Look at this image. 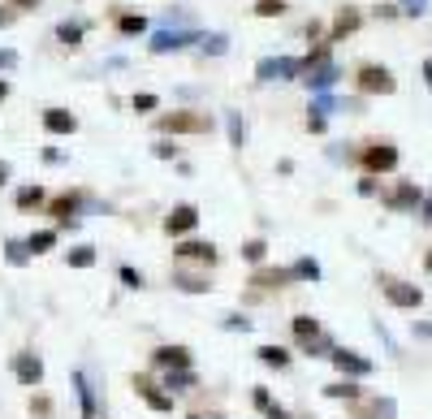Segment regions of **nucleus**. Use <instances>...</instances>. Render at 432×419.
Here are the masks:
<instances>
[{
    "mask_svg": "<svg viewBox=\"0 0 432 419\" xmlns=\"http://www.w3.org/2000/svg\"><path fill=\"white\" fill-rule=\"evenodd\" d=\"M156 125H160L165 134H207V130H212V117H207V112L182 108V112H165Z\"/></svg>",
    "mask_w": 432,
    "mask_h": 419,
    "instance_id": "f257e3e1",
    "label": "nucleus"
},
{
    "mask_svg": "<svg viewBox=\"0 0 432 419\" xmlns=\"http://www.w3.org/2000/svg\"><path fill=\"white\" fill-rule=\"evenodd\" d=\"M355 87H359L363 95H389L398 83H393V74H389L385 65H359V70H355Z\"/></svg>",
    "mask_w": 432,
    "mask_h": 419,
    "instance_id": "f03ea898",
    "label": "nucleus"
},
{
    "mask_svg": "<svg viewBox=\"0 0 432 419\" xmlns=\"http://www.w3.org/2000/svg\"><path fill=\"white\" fill-rule=\"evenodd\" d=\"M298 74H307V65H302L298 57H268V61H260V78L264 83H273V78H298Z\"/></svg>",
    "mask_w": 432,
    "mask_h": 419,
    "instance_id": "7ed1b4c3",
    "label": "nucleus"
},
{
    "mask_svg": "<svg viewBox=\"0 0 432 419\" xmlns=\"http://www.w3.org/2000/svg\"><path fill=\"white\" fill-rule=\"evenodd\" d=\"M385 207H389V212H415V207H424L420 186H415V182H398L385 195Z\"/></svg>",
    "mask_w": 432,
    "mask_h": 419,
    "instance_id": "20e7f679",
    "label": "nucleus"
},
{
    "mask_svg": "<svg viewBox=\"0 0 432 419\" xmlns=\"http://www.w3.org/2000/svg\"><path fill=\"white\" fill-rule=\"evenodd\" d=\"M195 39H203L199 30H156V35L147 39V48L160 57V52H178V48H186V43H195Z\"/></svg>",
    "mask_w": 432,
    "mask_h": 419,
    "instance_id": "39448f33",
    "label": "nucleus"
},
{
    "mask_svg": "<svg viewBox=\"0 0 432 419\" xmlns=\"http://www.w3.org/2000/svg\"><path fill=\"white\" fill-rule=\"evenodd\" d=\"M385 298L393 303V307H407V311H415L424 303V289L420 285H407V281H393V277H385Z\"/></svg>",
    "mask_w": 432,
    "mask_h": 419,
    "instance_id": "423d86ee",
    "label": "nucleus"
},
{
    "mask_svg": "<svg viewBox=\"0 0 432 419\" xmlns=\"http://www.w3.org/2000/svg\"><path fill=\"white\" fill-rule=\"evenodd\" d=\"M363 169L367 173H389V169H398V147H393V143H372V147L363 152Z\"/></svg>",
    "mask_w": 432,
    "mask_h": 419,
    "instance_id": "0eeeda50",
    "label": "nucleus"
},
{
    "mask_svg": "<svg viewBox=\"0 0 432 419\" xmlns=\"http://www.w3.org/2000/svg\"><path fill=\"white\" fill-rule=\"evenodd\" d=\"M13 376H18L22 385H39L43 380V359L35 350H22L18 359H13Z\"/></svg>",
    "mask_w": 432,
    "mask_h": 419,
    "instance_id": "6e6552de",
    "label": "nucleus"
},
{
    "mask_svg": "<svg viewBox=\"0 0 432 419\" xmlns=\"http://www.w3.org/2000/svg\"><path fill=\"white\" fill-rule=\"evenodd\" d=\"M199 225V212L190 203H182V207H173V212L165 216V234H190Z\"/></svg>",
    "mask_w": 432,
    "mask_h": 419,
    "instance_id": "1a4fd4ad",
    "label": "nucleus"
},
{
    "mask_svg": "<svg viewBox=\"0 0 432 419\" xmlns=\"http://www.w3.org/2000/svg\"><path fill=\"white\" fill-rule=\"evenodd\" d=\"M43 130L48 134H74L78 130V117H74L70 108H48L43 112Z\"/></svg>",
    "mask_w": 432,
    "mask_h": 419,
    "instance_id": "9d476101",
    "label": "nucleus"
},
{
    "mask_svg": "<svg viewBox=\"0 0 432 419\" xmlns=\"http://www.w3.org/2000/svg\"><path fill=\"white\" fill-rule=\"evenodd\" d=\"M156 367H165V372L190 367V350H186V346H160V350H156Z\"/></svg>",
    "mask_w": 432,
    "mask_h": 419,
    "instance_id": "9b49d317",
    "label": "nucleus"
},
{
    "mask_svg": "<svg viewBox=\"0 0 432 419\" xmlns=\"http://www.w3.org/2000/svg\"><path fill=\"white\" fill-rule=\"evenodd\" d=\"M134 389L147 398V407H156V411H173V394H160L156 385H152V376H134Z\"/></svg>",
    "mask_w": 432,
    "mask_h": 419,
    "instance_id": "f8f14e48",
    "label": "nucleus"
},
{
    "mask_svg": "<svg viewBox=\"0 0 432 419\" xmlns=\"http://www.w3.org/2000/svg\"><path fill=\"white\" fill-rule=\"evenodd\" d=\"M329 359L338 363V372H350V376H367V372H372V363L359 359V354H350V350H333Z\"/></svg>",
    "mask_w": 432,
    "mask_h": 419,
    "instance_id": "ddd939ff",
    "label": "nucleus"
},
{
    "mask_svg": "<svg viewBox=\"0 0 432 419\" xmlns=\"http://www.w3.org/2000/svg\"><path fill=\"white\" fill-rule=\"evenodd\" d=\"M178 255H182V260H195V264H207V268L216 264V247L212 243H182Z\"/></svg>",
    "mask_w": 432,
    "mask_h": 419,
    "instance_id": "4468645a",
    "label": "nucleus"
},
{
    "mask_svg": "<svg viewBox=\"0 0 432 419\" xmlns=\"http://www.w3.org/2000/svg\"><path fill=\"white\" fill-rule=\"evenodd\" d=\"M359 9H338V18H333V35H329V43L333 39H346L350 35V30H359Z\"/></svg>",
    "mask_w": 432,
    "mask_h": 419,
    "instance_id": "2eb2a0df",
    "label": "nucleus"
},
{
    "mask_svg": "<svg viewBox=\"0 0 432 419\" xmlns=\"http://www.w3.org/2000/svg\"><path fill=\"white\" fill-rule=\"evenodd\" d=\"M294 277V268H260V272H255V285H260V289H273V285H285V281H290Z\"/></svg>",
    "mask_w": 432,
    "mask_h": 419,
    "instance_id": "dca6fc26",
    "label": "nucleus"
},
{
    "mask_svg": "<svg viewBox=\"0 0 432 419\" xmlns=\"http://www.w3.org/2000/svg\"><path fill=\"white\" fill-rule=\"evenodd\" d=\"M338 74H342V70H338V65H333V61H325V65H316V70L307 74V83H311L316 91H329L333 83H338Z\"/></svg>",
    "mask_w": 432,
    "mask_h": 419,
    "instance_id": "f3484780",
    "label": "nucleus"
},
{
    "mask_svg": "<svg viewBox=\"0 0 432 419\" xmlns=\"http://www.w3.org/2000/svg\"><path fill=\"white\" fill-rule=\"evenodd\" d=\"M74 389H78V402H83V419H95V394L83 372H74Z\"/></svg>",
    "mask_w": 432,
    "mask_h": 419,
    "instance_id": "a211bd4d",
    "label": "nucleus"
},
{
    "mask_svg": "<svg viewBox=\"0 0 432 419\" xmlns=\"http://www.w3.org/2000/svg\"><path fill=\"white\" fill-rule=\"evenodd\" d=\"M173 285L186 289V294H203V289H212V281L199 277V272H178V277H173Z\"/></svg>",
    "mask_w": 432,
    "mask_h": 419,
    "instance_id": "6ab92c4d",
    "label": "nucleus"
},
{
    "mask_svg": "<svg viewBox=\"0 0 432 419\" xmlns=\"http://www.w3.org/2000/svg\"><path fill=\"white\" fill-rule=\"evenodd\" d=\"M78 203H83V199H78L74 190H70V195H56L52 203H48V212H52L56 221H70V212H78Z\"/></svg>",
    "mask_w": 432,
    "mask_h": 419,
    "instance_id": "aec40b11",
    "label": "nucleus"
},
{
    "mask_svg": "<svg viewBox=\"0 0 432 419\" xmlns=\"http://www.w3.org/2000/svg\"><path fill=\"white\" fill-rule=\"evenodd\" d=\"M294 337H298L302 346H311V342H320V325H316L311 316H294Z\"/></svg>",
    "mask_w": 432,
    "mask_h": 419,
    "instance_id": "412c9836",
    "label": "nucleus"
},
{
    "mask_svg": "<svg viewBox=\"0 0 432 419\" xmlns=\"http://www.w3.org/2000/svg\"><path fill=\"white\" fill-rule=\"evenodd\" d=\"M26 247H30V255L52 251V247H56V229H39V234H30V238H26Z\"/></svg>",
    "mask_w": 432,
    "mask_h": 419,
    "instance_id": "4be33fe9",
    "label": "nucleus"
},
{
    "mask_svg": "<svg viewBox=\"0 0 432 419\" xmlns=\"http://www.w3.org/2000/svg\"><path fill=\"white\" fill-rule=\"evenodd\" d=\"M35 207H43V190L39 186H22L18 190V212H35Z\"/></svg>",
    "mask_w": 432,
    "mask_h": 419,
    "instance_id": "5701e85b",
    "label": "nucleus"
},
{
    "mask_svg": "<svg viewBox=\"0 0 432 419\" xmlns=\"http://www.w3.org/2000/svg\"><path fill=\"white\" fill-rule=\"evenodd\" d=\"M169 394H182V389H195V372L190 367H178V372H169Z\"/></svg>",
    "mask_w": 432,
    "mask_h": 419,
    "instance_id": "b1692460",
    "label": "nucleus"
},
{
    "mask_svg": "<svg viewBox=\"0 0 432 419\" xmlns=\"http://www.w3.org/2000/svg\"><path fill=\"white\" fill-rule=\"evenodd\" d=\"M56 39L65 48H78V39H83V22H61L56 26Z\"/></svg>",
    "mask_w": 432,
    "mask_h": 419,
    "instance_id": "393cba45",
    "label": "nucleus"
},
{
    "mask_svg": "<svg viewBox=\"0 0 432 419\" xmlns=\"http://www.w3.org/2000/svg\"><path fill=\"white\" fill-rule=\"evenodd\" d=\"M117 30L121 35H143V30H147V18H143V13H125V18L117 22Z\"/></svg>",
    "mask_w": 432,
    "mask_h": 419,
    "instance_id": "a878e982",
    "label": "nucleus"
},
{
    "mask_svg": "<svg viewBox=\"0 0 432 419\" xmlns=\"http://www.w3.org/2000/svg\"><path fill=\"white\" fill-rule=\"evenodd\" d=\"M260 359H264L268 367H285V363H290V350H281V346H260Z\"/></svg>",
    "mask_w": 432,
    "mask_h": 419,
    "instance_id": "bb28decb",
    "label": "nucleus"
},
{
    "mask_svg": "<svg viewBox=\"0 0 432 419\" xmlns=\"http://www.w3.org/2000/svg\"><path fill=\"white\" fill-rule=\"evenodd\" d=\"M95 264V247H74L70 251V268H91Z\"/></svg>",
    "mask_w": 432,
    "mask_h": 419,
    "instance_id": "cd10ccee",
    "label": "nucleus"
},
{
    "mask_svg": "<svg viewBox=\"0 0 432 419\" xmlns=\"http://www.w3.org/2000/svg\"><path fill=\"white\" fill-rule=\"evenodd\" d=\"M255 13H260V18H281L285 0H255Z\"/></svg>",
    "mask_w": 432,
    "mask_h": 419,
    "instance_id": "c85d7f7f",
    "label": "nucleus"
},
{
    "mask_svg": "<svg viewBox=\"0 0 432 419\" xmlns=\"http://www.w3.org/2000/svg\"><path fill=\"white\" fill-rule=\"evenodd\" d=\"M229 139H234V147H243V143H247V125H243L238 112H229Z\"/></svg>",
    "mask_w": 432,
    "mask_h": 419,
    "instance_id": "c756f323",
    "label": "nucleus"
},
{
    "mask_svg": "<svg viewBox=\"0 0 432 419\" xmlns=\"http://www.w3.org/2000/svg\"><path fill=\"white\" fill-rule=\"evenodd\" d=\"M329 398H359V385H350V380H342V385H329L325 389Z\"/></svg>",
    "mask_w": 432,
    "mask_h": 419,
    "instance_id": "7c9ffc66",
    "label": "nucleus"
},
{
    "mask_svg": "<svg viewBox=\"0 0 432 419\" xmlns=\"http://www.w3.org/2000/svg\"><path fill=\"white\" fill-rule=\"evenodd\" d=\"M264 251H268V243H260V238H255V243H247V247H243V260L260 264V260H264Z\"/></svg>",
    "mask_w": 432,
    "mask_h": 419,
    "instance_id": "2f4dec72",
    "label": "nucleus"
},
{
    "mask_svg": "<svg viewBox=\"0 0 432 419\" xmlns=\"http://www.w3.org/2000/svg\"><path fill=\"white\" fill-rule=\"evenodd\" d=\"M294 277L316 281V277H320V264H316V260H298V264H294Z\"/></svg>",
    "mask_w": 432,
    "mask_h": 419,
    "instance_id": "473e14b6",
    "label": "nucleus"
},
{
    "mask_svg": "<svg viewBox=\"0 0 432 419\" xmlns=\"http://www.w3.org/2000/svg\"><path fill=\"white\" fill-rule=\"evenodd\" d=\"M5 255H9V264H26L30 247H26V243H9V251H5Z\"/></svg>",
    "mask_w": 432,
    "mask_h": 419,
    "instance_id": "72a5a7b5",
    "label": "nucleus"
},
{
    "mask_svg": "<svg viewBox=\"0 0 432 419\" xmlns=\"http://www.w3.org/2000/svg\"><path fill=\"white\" fill-rule=\"evenodd\" d=\"M156 104H160V100H156V95H152V91H143V95H134V112H152Z\"/></svg>",
    "mask_w": 432,
    "mask_h": 419,
    "instance_id": "f704fd0d",
    "label": "nucleus"
},
{
    "mask_svg": "<svg viewBox=\"0 0 432 419\" xmlns=\"http://www.w3.org/2000/svg\"><path fill=\"white\" fill-rule=\"evenodd\" d=\"M121 285L125 289H143V277H138L134 268H121Z\"/></svg>",
    "mask_w": 432,
    "mask_h": 419,
    "instance_id": "c9c22d12",
    "label": "nucleus"
},
{
    "mask_svg": "<svg viewBox=\"0 0 432 419\" xmlns=\"http://www.w3.org/2000/svg\"><path fill=\"white\" fill-rule=\"evenodd\" d=\"M424 9H428V0H402V13H407V18H420Z\"/></svg>",
    "mask_w": 432,
    "mask_h": 419,
    "instance_id": "e433bc0d",
    "label": "nucleus"
},
{
    "mask_svg": "<svg viewBox=\"0 0 432 419\" xmlns=\"http://www.w3.org/2000/svg\"><path fill=\"white\" fill-rule=\"evenodd\" d=\"M225 48H229V43H225V35H212V39L203 35V52H225Z\"/></svg>",
    "mask_w": 432,
    "mask_h": 419,
    "instance_id": "4c0bfd02",
    "label": "nucleus"
},
{
    "mask_svg": "<svg viewBox=\"0 0 432 419\" xmlns=\"http://www.w3.org/2000/svg\"><path fill=\"white\" fill-rule=\"evenodd\" d=\"M156 156L160 160H173V156H178V143H156Z\"/></svg>",
    "mask_w": 432,
    "mask_h": 419,
    "instance_id": "58836bf2",
    "label": "nucleus"
},
{
    "mask_svg": "<svg viewBox=\"0 0 432 419\" xmlns=\"http://www.w3.org/2000/svg\"><path fill=\"white\" fill-rule=\"evenodd\" d=\"M251 402H255L260 411H268V407H273V398H268V389H255V394H251Z\"/></svg>",
    "mask_w": 432,
    "mask_h": 419,
    "instance_id": "ea45409f",
    "label": "nucleus"
},
{
    "mask_svg": "<svg viewBox=\"0 0 432 419\" xmlns=\"http://www.w3.org/2000/svg\"><path fill=\"white\" fill-rule=\"evenodd\" d=\"M18 65V52H9V48H0V70H13Z\"/></svg>",
    "mask_w": 432,
    "mask_h": 419,
    "instance_id": "a19ab883",
    "label": "nucleus"
},
{
    "mask_svg": "<svg viewBox=\"0 0 432 419\" xmlns=\"http://www.w3.org/2000/svg\"><path fill=\"white\" fill-rule=\"evenodd\" d=\"M225 329H243V333H247V329H251V320H247V316H229V320H225Z\"/></svg>",
    "mask_w": 432,
    "mask_h": 419,
    "instance_id": "79ce46f5",
    "label": "nucleus"
},
{
    "mask_svg": "<svg viewBox=\"0 0 432 419\" xmlns=\"http://www.w3.org/2000/svg\"><path fill=\"white\" fill-rule=\"evenodd\" d=\"M307 125L311 130H325V112H307Z\"/></svg>",
    "mask_w": 432,
    "mask_h": 419,
    "instance_id": "37998d69",
    "label": "nucleus"
},
{
    "mask_svg": "<svg viewBox=\"0 0 432 419\" xmlns=\"http://www.w3.org/2000/svg\"><path fill=\"white\" fill-rule=\"evenodd\" d=\"M359 195H376V177H363V182H359Z\"/></svg>",
    "mask_w": 432,
    "mask_h": 419,
    "instance_id": "c03bdc74",
    "label": "nucleus"
},
{
    "mask_svg": "<svg viewBox=\"0 0 432 419\" xmlns=\"http://www.w3.org/2000/svg\"><path fill=\"white\" fill-rule=\"evenodd\" d=\"M264 415H268V419H290V415H285V407H268Z\"/></svg>",
    "mask_w": 432,
    "mask_h": 419,
    "instance_id": "a18cd8bd",
    "label": "nucleus"
},
{
    "mask_svg": "<svg viewBox=\"0 0 432 419\" xmlns=\"http://www.w3.org/2000/svg\"><path fill=\"white\" fill-rule=\"evenodd\" d=\"M9 5H13V9H35L39 0H9Z\"/></svg>",
    "mask_w": 432,
    "mask_h": 419,
    "instance_id": "49530a36",
    "label": "nucleus"
},
{
    "mask_svg": "<svg viewBox=\"0 0 432 419\" xmlns=\"http://www.w3.org/2000/svg\"><path fill=\"white\" fill-rule=\"evenodd\" d=\"M13 22V9H0V26H9Z\"/></svg>",
    "mask_w": 432,
    "mask_h": 419,
    "instance_id": "de8ad7c7",
    "label": "nucleus"
},
{
    "mask_svg": "<svg viewBox=\"0 0 432 419\" xmlns=\"http://www.w3.org/2000/svg\"><path fill=\"white\" fill-rule=\"evenodd\" d=\"M424 83L432 87V61H424Z\"/></svg>",
    "mask_w": 432,
    "mask_h": 419,
    "instance_id": "09e8293b",
    "label": "nucleus"
},
{
    "mask_svg": "<svg viewBox=\"0 0 432 419\" xmlns=\"http://www.w3.org/2000/svg\"><path fill=\"white\" fill-rule=\"evenodd\" d=\"M9 182V165H5V160H0V186H5Z\"/></svg>",
    "mask_w": 432,
    "mask_h": 419,
    "instance_id": "8fccbe9b",
    "label": "nucleus"
},
{
    "mask_svg": "<svg viewBox=\"0 0 432 419\" xmlns=\"http://www.w3.org/2000/svg\"><path fill=\"white\" fill-rule=\"evenodd\" d=\"M0 100H9V83H5V78H0Z\"/></svg>",
    "mask_w": 432,
    "mask_h": 419,
    "instance_id": "3c124183",
    "label": "nucleus"
},
{
    "mask_svg": "<svg viewBox=\"0 0 432 419\" xmlns=\"http://www.w3.org/2000/svg\"><path fill=\"white\" fill-rule=\"evenodd\" d=\"M424 221H432V199H428V203H424Z\"/></svg>",
    "mask_w": 432,
    "mask_h": 419,
    "instance_id": "603ef678",
    "label": "nucleus"
},
{
    "mask_svg": "<svg viewBox=\"0 0 432 419\" xmlns=\"http://www.w3.org/2000/svg\"><path fill=\"white\" fill-rule=\"evenodd\" d=\"M424 268H428V272H432V251H428V255H424Z\"/></svg>",
    "mask_w": 432,
    "mask_h": 419,
    "instance_id": "864d4df0",
    "label": "nucleus"
},
{
    "mask_svg": "<svg viewBox=\"0 0 432 419\" xmlns=\"http://www.w3.org/2000/svg\"><path fill=\"white\" fill-rule=\"evenodd\" d=\"M190 419H203V415H190Z\"/></svg>",
    "mask_w": 432,
    "mask_h": 419,
    "instance_id": "5fc2aeb1",
    "label": "nucleus"
}]
</instances>
